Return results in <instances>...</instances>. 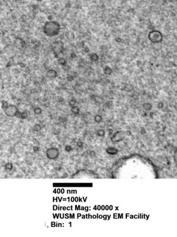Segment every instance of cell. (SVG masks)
<instances>
[{
    "label": "cell",
    "instance_id": "obj_1",
    "mask_svg": "<svg viewBox=\"0 0 177 237\" xmlns=\"http://www.w3.org/2000/svg\"><path fill=\"white\" fill-rule=\"evenodd\" d=\"M60 30V26L59 23L55 21H49L45 22L43 26V32L48 37H54L59 34Z\"/></svg>",
    "mask_w": 177,
    "mask_h": 237
},
{
    "label": "cell",
    "instance_id": "obj_2",
    "mask_svg": "<svg viewBox=\"0 0 177 237\" xmlns=\"http://www.w3.org/2000/svg\"><path fill=\"white\" fill-rule=\"evenodd\" d=\"M4 108L5 114L10 117H14L20 114L19 111L16 106L14 105H6Z\"/></svg>",
    "mask_w": 177,
    "mask_h": 237
},
{
    "label": "cell",
    "instance_id": "obj_3",
    "mask_svg": "<svg viewBox=\"0 0 177 237\" xmlns=\"http://www.w3.org/2000/svg\"><path fill=\"white\" fill-rule=\"evenodd\" d=\"M148 38L153 43L161 42L163 39L162 34L157 31H151L148 34Z\"/></svg>",
    "mask_w": 177,
    "mask_h": 237
},
{
    "label": "cell",
    "instance_id": "obj_4",
    "mask_svg": "<svg viewBox=\"0 0 177 237\" xmlns=\"http://www.w3.org/2000/svg\"><path fill=\"white\" fill-rule=\"evenodd\" d=\"M59 155V151L57 148H51L46 151V156L50 159H56Z\"/></svg>",
    "mask_w": 177,
    "mask_h": 237
},
{
    "label": "cell",
    "instance_id": "obj_5",
    "mask_svg": "<svg viewBox=\"0 0 177 237\" xmlns=\"http://www.w3.org/2000/svg\"><path fill=\"white\" fill-rule=\"evenodd\" d=\"M124 137H125L124 134L122 131H117L111 137V140L113 143L119 142L123 140Z\"/></svg>",
    "mask_w": 177,
    "mask_h": 237
},
{
    "label": "cell",
    "instance_id": "obj_6",
    "mask_svg": "<svg viewBox=\"0 0 177 237\" xmlns=\"http://www.w3.org/2000/svg\"><path fill=\"white\" fill-rule=\"evenodd\" d=\"M60 43V42H57V45H54V48H53V50H54V53L56 54V55H58L59 53H60L62 51V44L63 43H61L60 45H59Z\"/></svg>",
    "mask_w": 177,
    "mask_h": 237
},
{
    "label": "cell",
    "instance_id": "obj_7",
    "mask_svg": "<svg viewBox=\"0 0 177 237\" xmlns=\"http://www.w3.org/2000/svg\"><path fill=\"white\" fill-rule=\"evenodd\" d=\"M107 154L110 155H114L118 153V150L114 147H108L106 149Z\"/></svg>",
    "mask_w": 177,
    "mask_h": 237
},
{
    "label": "cell",
    "instance_id": "obj_8",
    "mask_svg": "<svg viewBox=\"0 0 177 237\" xmlns=\"http://www.w3.org/2000/svg\"><path fill=\"white\" fill-rule=\"evenodd\" d=\"M47 76L49 78H55L57 76V73L56 71L53 70V69H50V70L48 71V72H47Z\"/></svg>",
    "mask_w": 177,
    "mask_h": 237
},
{
    "label": "cell",
    "instance_id": "obj_9",
    "mask_svg": "<svg viewBox=\"0 0 177 237\" xmlns=\"http://www.w3.org/2000/svg\"><path fill=\"white\" fill-rule=\"evenodd\" d=\"M71 111L72 113H73L75 115H77L79 113V109L78 106H72V109H71Z\"/></svg>",
    "mask_w": 177,
    "mask_h": 237
},
{
    "label": "cell",
    "instance_id": "obj_10",
    "mask_svg": "<svg viewBox=\"0 0 177 237\" xmlns=\"http://www.w3.org/2000/svg\"><path fill=\"white\" fill-rule=\"evenodd\" d=\"M151 108H152V106H151V105L150 103H145V104L143 105V108H144L145 110H146V111H150V110H151Z\"/></svg>",
    "mask_w": 177,
    "mask_h": 237
},
{
    "label": "cell",
    "instance_id": "obj_11",
    "mask_svg": "<svg viewBox=\"0 0 177 237\" xmlns=\"http://www.w3.org/2000/svg\"><path fill=\"white\" fill-rule=\"evenodd\" d=\"M97 134L100 137H103L105 135V131L103 129H100L97 131Z\"/></svg>",
    "mask_w": 177,
    "mask_h": 237
},
{
    "label": "cell",
    "instance_id": "obj_12",
    "mask_svg": "<svg viewBox=\"0 0 177 237\" xmlns=\"http://www.w3.org/2000/svg\"><path fill=\"white\" fill-rule=\"evenodd\" d=\"M94 120H95V121L96 122H101L102 121V116H100V115H96L95 117H94Z\"/></svg>",
    "mask_w": 177,
    "mask_h": 237
},
{
    "label": "cell",
    "instance_id": "obj_13",
    "mask_svg": "<svg viewBox=\"0 0 177 237\" xmlns=\"http://www.w3.org/2000/svg\"><path fill=\"white\" fill-rule=\"evenodd\" d=\"M41 112H42V110L39 108H36L35 109H34V113L36 115H39L41 114Z\"/></svg>",
    "mask_w": 177,
    "mask_h": 237
},
{
    "label": "cell",
    "instance_id": "obj_14",
    "mask_svg": "<svg viewBox=\"0 0 177 237\" xmlns=\"http://www.w3.org/2000/svg\"><path fill=\"white\" fill-rule=\"evenodd\" d=\"M66 60L65 59H63V58H61V59H60L59 60V63L60 65H65L66 63Z\"/></svg>",
    "mask_w": 177,
    "mask_h": 237
},
{
    "label": "cell",
    "instance_id": "obj_15",
    "mask_svg": "<svg viewBox=\"0 0 177 237\" xmlns=\"http://www.w3.org/2000/svg\"><path fill=\"white\" fill-rule=\"evenodd\" d=\"M12 167H13L12 164L10 163H8L5 165V169H7V170H11L12 168Z\"/></svg>",
    "mask_w": 177,
    "mask_h": 237
},
{
    "label": "cell",
    "instance_id": "obj_16",
    "mask_svg": "<svg viewBox=\"0 0 177 237\" xmlns=\"http://www.w3.org/2000/svg\"><path fill=\"white\" fill-rule=\"evenodd\" d=\"M21 117L22 118L25 119L28 117V114L26 112H23L21 114Z\"/></svg>",
    "mask_w": 177,
    "mask_h": 237
},
{
    "label": "cell",
    "instance_id": "obj_17",
    "mask_svg": "<svg viewBox=\"0 0 177 237\" xmlns=\"http://www.w3.org/2000/svg\"><path fill=\"white\" fill-rule=\"evenodd\" d=\"M65 150H66L67 152H71V151L72 150V147H71V146H66L65 147Z\"/></svg>",
    "mask_w": 177,
    "mask_h": 237
},
{
    "label": "cell",
    "instance_id": "obj_18",
    "mask_svg": "<svg viewBox=\"0 0 177 237\" xmlns=\"http://www.w3.org/2000/svg\"><path fill=\"white\" fill-rule=\"evenodd\" d=\"M41 127H40V125H38V124H37V125H35V127H34V130H35V131H39L40 130H41Z\"/></svg>",
    "mask_w": 177,
    "mask_h": 237
},
{
    "label": "cell",
    "instance_id": "obj_19",
    "mask_svg": "<svg viewBox=\"0 0 177 237\" xmlns=\"http://www.w3.org/2000/svg\"><path fill=\"white\" fill-rule=\"evenodd\" d=\"M75 103H76V101L74 100H72L70 101V102H69V104H70V105L72 106H73L75 105Z\"/></svg>",
    "mask_w": 177,
    "mask_h": 237
}]
</instances>
